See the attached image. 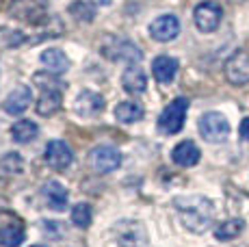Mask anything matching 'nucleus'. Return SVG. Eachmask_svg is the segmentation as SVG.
<instances>
[{"label": "nucleus", "mask_w": 249, "mask_h": 247, "mask_svg": "<svg viewBox=\"0 0 249 247\" xmlns=\"http://www.w3.org/2000/svg\"><path fill=\"white\" fill-rule=\"evenodd\" d=\"M174 206L180 215V221L186 230L195 232V234H202L214 219V206L208 197L204 195H189V197H176Z\"/></svg>", "instance_id": "1"}, {"label": "nucleus", "mask_w": 249, "mask_h": 247, "mask_svg": "<svg viewBox=\"0 0 249 247\" xmlns=\"http://www.w3.org/2000/svg\"><path fill=\"white\" fill-rule=\"evenodd\" d=\"M33 83L39 87L37 98V113L41 117H50L63 106L65 83L54 72H37L33 76Z\"/></svg>", "instance_id": "2"}, {"label": "nucleus", "mask_w": 249, "mask_h": 247, "mask_svg": "<svg viewBox=\"0 0 249 247\" xmlns=\"http://www.w3.org/2000/svg\"><path fill=\"white\" fill-rule=\"evenodd\" d=\"M145 245V228L139 221L122 219L108 230L107 247H143Z\"/></svg>", "instance_id": "3"}, {"label": "nucleus", "mask_w": 249, "mask_h": 247, "mask_svg": "<svg viewBox=\"0 0 249 247\" xmlns=\"http://www.w3.org/2000/svg\"><path fill=\"white\" fill-rule=\"evenodd\" d=\"M48 9H50V2H48V0H11L7 13L13 18V20L22 22V24L39 26L46 22Z\"/></svg>", "instance_id": "4"}, {"label": "nucleus", "mask_w": 249, "mask_h": 247, "mask_svg": "<svg viewBox=\"0 0 249 247\" xmlns=\"http://www.w3.org/2000/svg\"><path fill=\"white\" fill-rule=\"evenodd\" d=\"M186 111H189V100L184 96L171 100L165 108H162L160 117H159V130L162 135H176L182 130L186 120Z\"/></svg>", "instance_id": "5"}, {"label": "nucleus", "mask_w": 249, "mask_h": 247, "mask_svg": "<svg viewBox=\"0 0 249 247\" xmlns=\"http://www.w3.org/2000/svg\"><path fill=\"white\" fill-rule=\"evenodd\" d=\"M197 130L208 143H221L230 135V122L219 111H208L197 120Z\"/></svg>", "instance_id": "6"}, {"label": "nucleus", "mask_w": 249, "mask_h": 247, "mask_svg": "<svg viewBox=\"0 0 249 247\" xmlns=\"http://www.w3.org/2000/svg\"><path fill=\"white\" fill-rule=\"evenodd\" d=\"M223 20V9L214 0H204L195 7L193 11V22L199 33H214Z\"/></svg>", "instance_id": "7"}, {"label": "nucleus", "mask_w": 249, "mask_h": 247, "mask_svg": "<svg viewBox=\"0 0 249 247\" xmlns=\"http://www.w3.org/2000/svg\"><path fill=\"white\" fill-rule=\"evenodd\" d=\"M24 223L16 212H0V245L2 247H20L24 243Z\"/></svg>", "instance_id": "8"}, {"label": "nucleus", "mask_w": 249, "mask_h": 247, "mask_svg": "<svg viewBox=\"0 0 249 247\" xmlns=\"http://www.w3.org/2000/svg\"><path fill=\"white\" fill-rule=\"evenodd\" d=\"M89 165L95 174H111L122 165V154L113 145H95L89 152Z\"/></svg>", "instance_id": "9"}, {"label": "nucleus", "mask_w": 249, "mask_h": 247, "mask_svg": "<svg viewBox=\"0 0 249 247\" xmlns=\"http://www.w3.org/2000/svg\"><path fill=\"white\" fill-rule=\"evenodd\" d=\"M102 54L107 56L108 61H113V63L124 61V63L137 65L139 61H141L143 52L139 50L132 41H128V39H113L111 44H104L102 46Z\"/></svg>", "instance_id": "10"}, {"label": "nucleus", "mask_w": 249, "mask_h": 247, "mask_svg": "<svg viewBox=\"0 0 249 247\" xmlns=\"http://www.w3.org/2000/svg\"><path fill=\"white\" fill-rule=\"evenodd\" d=\"M44 159H46L48 167L56 169V172H65L71 165V160H74V152H71V148L65 141L52 139V141H48V145L44 150Z\"/></svg>", "instance_id": "11"}, {"label": "nucleus", "mask_w": 249, "mask_h": 247, "mask_svg": "<svg viewBox=\"0 0 249 247\" xmlns=\"http://www.w3.org/2000/svg\"><path fill=\"white\" fill-rule=\"evenodd\" d=\"M226 78L236 87L249 83V50H236L226 61Z\"/></svg>", "instance_id": "12"}, {"label": "nucleus", "mask_w": 249, "mask_h": 247, "mask_svg": "<svg viewBox=\"0 0 249 247\" xmlns=\"http://www.w3.org/2000/svg\"><path fill=\"white\" fill-rule=\"evenodd\" d=\"M39 195H41V199H44L46 206L50 208V211H56V212L65 211L68 204H70L68 189H65L59 180H48V182H44L41 189H39Z\"/></svg>", "instance_id": "13"}, {"label": "nucleus", "mask_w": 249, "mask_h": 247, "mask_svg": "<svg viewBox=\"0 0 249 247\" xmlns=\"http://www.w3.org/2000/svg\"><path fill=\"white\" fill-rule=\"evenodd\" d=\"M104 108V98L98 91H91V89H83L78 91V96L74 98V111L78 117L91 120V117L100 115Z\"/></svg>", "instance_id": "14"}, {"label": "nucleus", "mask_w": 249, "mask_h": 247, "mask_svg": "<svg viewBox=\"0 0 249 247\" xmlns=\"http://www.w3.org/2000/svg\"><path fill=\"white\" fill-rule=\"evenodd\" d=\"M150 35L156 41H171L180 35V20L171 13L159 16L154 22L150 24Z\"/></svg>", "instance_id": "15"}, {"label": "nucleus", "mask_w": 249, "mask_h": 247, "mask_svg": "<svg viewBox=\"0 0 249 247\" xmlns=\"http://www.w3.org/2000/svg\"><path fill=\"white\" fill-rule=\"evenodd\" d=\"M28 106H31V87H26V85L13 87L2 102V111L9 115H22Z\"/></svg>", "instance_id": "16"}, {"label": "nucleus", "mask_w": 249, "mask_h": 247, "mask_svg": "<svg viewBox=\"0 0 249 247\" xmlns=\"http://www.w3.org/2000/svg\"><path fill=\"white\" fill-rule=\"evenodd\" d=\"M199 156H202V152H199V148L193 141H180L174 148V152H171V160L176 165H180V167H193V165H197Z\"/></svg>", "instance_id": "17"}, {"label": "nucleus", "mask_w": 249, "mask_h": 247, "mask_svg": "<svg viewBox=\"0 0 249 247\" xmlns=\"http://www.w3.org/2000/svg\"><path fill=\"white\" fill-rule=\"evenodd\" d=\"M178 74V61L174 56H167V54H160L152 61V76H154L159 83L167 85L176 78Z\"/></svg>", "instance_id": "18"}, {"label": "nucleus", "mask_w": 249, "mask_h": 247, "mask_svg": "<svg viewBox=\"0 0 249 247\" xmlns=\"http://www.w3.org/2000/svg\"><path fill=\"white\" fill-rule=\"evenodd\" d=\"M122 87L126 89L128 93H132V96L143 93V91H145V87H147L145 72H143L139 65H130V68L122 74Z\"/></svg>", "instance_id": "19"}, {"label": "nucleus", "mask_w": 249, "mask_h": 247, "mask_svg": "<svg viewBox=\"0 0 249 247\" xmlns=\"http://www.w3.org/2000/svg\"><path fill=\"white\" fill-rule=\"evenodd\" d=\"M41 63L48 72H54V74H63L70 70V59L61 48H48L41 52Z\"/></svg>", "instance_id": "20"}, {"label": "nucleus", "mask_w": 249, "mask_h": 247, "mask_svg": "<svg viewBox=\"0 0 249 247\" xmlns=\"http://www.w3.org/2000/svg\"><path fill=\"white\" fill-rule=\"evenodd\" d=\"M115 120L119 124H137L143 120V106L139 102L126 100V102H119L115 106Z\"/></svg>", "instance_id": "21"}, {"label": "nucleus", "mask_w": 249, "mask_h": 247, "mask_svg": "<svg viewBox=\"0 0 249 247\" xmlns=\"http://www.w3.org/2000/svg\"><path fill=\"white\" fill-rule=\"evenodd\" d=\"M37 135H39V126L31 120H20L11 126V137L18 143H31L37 139Z\"/></svg>", "instance_id": "22"}, {"label": "nucleus", "mask_w": 249, "mask_h": 247, "mask_svg": "<svg viewBox=\"0 0 249 247\" xmlns=\"http://www.w3.org/2000/svg\"><path fill=\"white\" fill-rule=\"evenodd\" d=\"M243 230H245V221L243 219H238V217L226 219L221 226H217V230H214V239L217 241H232V239H236Z\"/></svg>", "instance_id": "23"}, {"label": "nucleus", "mask_w": 249, "mask_h": 247, "mask_svg": "<svg viewBox=\"0 0 249 247\" xmlns=\"http://www.w3.org/2000/svg\"><path fill=\"white\" fill-rule=\"evenodd\" d=\"M24 169V160L18 152H11V154L2 156L0 159V178H13Z\"/></svg>", "instance_id": "24"}, {"label": "nucleus", "mask_w": 249, "mask_h": 247, "mask_svg": "<svg viewBox=\"0 0 249 247\" xmlns=\"http://www.w3.org/2000/svg\"><path fill=\"white\" fill-rule=\"evenodd\" d=\"M26 41V35L22 31H13V28H0V46L2 48H18Z\"/></svg>", "instance_id": "25"}, {"label": "nucleus", "mask_w": 249, "mask_h": 247, "mask_svg": "<svg viewBox=\"0 0 249 247\" xmlns=\"http://www.w3.org/2000/svg\"><path fill=\"white\" fill-rule=\"evenodd\" d=\"M91 217H93V211H91V206L87 202L76 204L74 211H71V221H74V226H78V228H89Z\"/></svg>", "instance_id": "26"}, {"label": "nucleus", "mask_w": 249, "mask_h": 247, "mask_svg": "<svg viewBox=\"0 0 249 247\" xmlns=\"http://www.w3.org/2000/svg\"><path fill=\"white\" fill-rule=\"evenodd\" d=\"M70 16H74L78 22H91L95 16V9L91 7L89 2H83V0H74L70 4Z\"/></svg>", "instance_id": "27"}, {"label": "nucleus", "mask_w": 249, "mask_h": 247, "mask_svg": "<svg viewBox=\"0 0 249 247\" xmlns=\"http://www.w3.org/2000/svg\"><path fill=\"white\" fill-rule=\"evenodd\" d=\"M238 135H241V139L249 141V117H245V120L241 122V126H238Z\"/></svg>", "instance_id": "28"}, {"label": "nucleus", "mask_w": 249, "mask_h": 247, "mask_svg": "<svg viewBox=\"0 0 249 247\" xmlns=\"http://www.w3.org/2000/svg\"><path fill=\"white\" fill-rule=\"evenodd\" d=\"M91 2H93V4H108L111 0H91Z\"/></svg>", "instance_id": "29"}, {"label": "nucleus", "mask_w": 249, "mask_h": 247, "mask_svg": "<svg viewBox=\"0 0 249 247\" xmlns=\"http://www.w3.org/2000/svg\"><path fill=\"white\" fill-rule=\"evenodd\" d=\"M31 247H48V245H31Z\"/></svg>", "instance_id": "30"}, {"label": "nucleus", "mask_w": 249, "mask_h": 247, "mask_svg": "<svg viewBox=\"0 0 249 247\" xmlns=\"http://www.w3.org/2000/svg\"><path fill=\"white\" fill-rule=\"evenodd\" d=\"M234 2H243V0H234Z\"/></svg>", "instance_id": "31"}]
</instances>
